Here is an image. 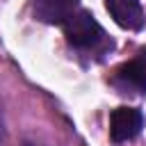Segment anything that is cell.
Returning <instances> with one entry per match:
<instances>
[{"mask_svg":"<svg viewBox=\"0 0 146 146\" xmlns=\"http://www.w3.org/2000/svg\"><path fill=\"white\" fill-rule=\"evenodd\" d=\"M78 11V0H32V14L48 25H64Z\"/></svg>","mask_w":146,"mask_h":146,"instance_id":"obj_3","label":"cell"},{"mask_svg":"<svg viewBox=\"0 0 146 146\" xmlns=\"http://www.w3.org/2000/svg\"><path fill=\"white\" fill-rule=\"evenodd\" d=\"M141 125H144V116L135 107H116L110 116V135L116 144L135 139Z\"/></svg>","mask_w":146,"mask_h":146,"instance_id":"obj_2","label":"cell"},{"mask_svg":"<svg viewBox=\"0 0 146 146\" xmlns=\"http://www.w3.org/2000/svg\"><path fill=\"white\" fill-rule=\"evenodd\" d=\"M105 7L116 25L123 30H141L144 25V9L139 0H105Z\"/></svg>","mask_w":146,"mask_h":146,"instance_id":"obj_4","label":"cell"},{"mask_svg":"<svg viewBox=\"0 0 146 146\" xmlns=\"http://www.w3.org/2000/svg\"><path fill=\"white\" fill-rule=\"evenodd\" d=\"M116 82L125 91H146V48L116 71Z\"/></svg>","mask_w":146,"mask_h":146,"instance_id":"obj_5","label":"cell"},{"mask_svg":"<svg viewBox=\"0 0 146 146\" xmlns=\"http://www.w3.org/2000/svg\"><path fill=\"white\" fill-rule=\"evenodd\" d=\"M64 36L75 48H94L96 43L103 41V27L89 11L78 9L64 23Z\"/></svg>","mask_w":146,"mask_h":146,"instance_id":"obj_1","label":"cell"}]
</instances>
